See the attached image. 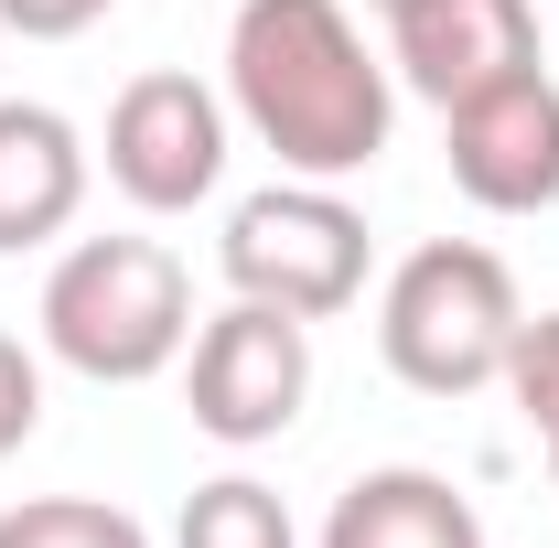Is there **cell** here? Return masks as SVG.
I'll list each match as a JSON object with an SVG mask.
<instances>
[{
  "mask_svg": "<svg viewBox=\"0 0 559 548\" xmlns=\"http://www.w3.org/2000/svg\"><path fill=\"white\" fill-rule=\"evenodd\" d=\"M226 108L301 183H355L399 130L388 55H366L345 0H237L226 22Z\"/></svg>",
  "mask_w": 559,
  "mask_h": 548,
  "instance_id": "6da1fadb",
  "label": "cell"
},
{
  "mask_svg": "<svg viewBox=\"0 0 559 548\" xmlns=\"http://www.w3.org/2000/svg\"><path fill=\"white\" fill-rule=\"evenodd\" d=\"M33 323H44L55 366L97 377V388H140L194 344V279L162 237H75Z\"/></svg>",
  "mask_w": 559,
  "mask_h": 548,
  "instance_id": "7a4b0ae2",
  "label": "cell"
},
{
  "mask_svg": "<svg viewBox=\"0 0 559 548\" xmlns=\"http://www.w3.org/2000/svg\"><path fill=\"white\" fill-rule=\"evenodd\" d=\"M516 323H527V301H516V270L474 248V237H430L409 248L388 290H377V355H388V377L419 388V398H474L506 377V355H516Z\"/></svg>",
  "mask_w": 559,
  "mask_h": 548,
  "instance_id": "3957f363",
  "label": "cell"
},
{
  "mask_svg": "<svg viewBox=\"0 0 559 548\" xmlns=\"http://www.w3.org/2000/svg\"><path fill=\"white\" fill-rule=\"evenodd\" d=\"M215 270L237 301H270V312H301V323H334L366 290V215L345 205V183H270L226 215L215 237Z\"/></svg>",
  "mask_w": 559,
  "mask_h": 548,
  "instance_id": "277c9868",
  "label": "cell"
},
{
  "mask_svg": "<svg viewBox=\"0 0 559 548\" xmlns=\"http://www.w3.org/2000/svg\"><path fill=\"white\" fill-rule=\"evenodd\" d=\"M183 398H194V430L226 441V452L280 441L301 419V398H312V323L301 312H270V301H226L205 334H194Z\"/></svg>",
  "mask_w": 559,
  "mask_h": 548,
  "instance_id": "5b68a950",
  "label": "cell"
},
{
  "mask_svg": "<svg viewBox=\"0 0 559 548\" xmlns=\"http://www.w3.org/2000/svg\"><path fill=\"white\" fill-rule=\"evenodd\" d=\"M108 183L140 215H194L226 183V97L183 65H151L108 108Z\"/></svg>",
  "mask_w": 559,
  "mask_h": 548,
  "instance_id": "8992f818",
  "label": "cell"
},
{
  "mask_svg": "<svg viewBox=\"0 0 559 548\" xmlns=\"http://www.w3.org/2000/svg\"><path fill=\"white\" fill-rule=\"evenodd\" d=\"M441 130H452L441 162H452L463 205H485V215H549L559 205V75L549 65L441 108Z\"/></svg>",
  "mask_w": 559,
  "mask_h": 548,
  "instance_id": "52a82bcc",
  "label": "cell"
},
{
  "mask_svg": "<svg viewBox=\"0 0 559 548\" xmlns=\"http://www.w3.org/2000/svg\"><path fill=\"white\" fill-rule=\"evenodd\" d=\"M538 65V11L527 0H399L388 11V75L430 108H463L506 75Z\"/></svg>",
  "mask_w": 559,
  "mask_h": 548,
  "instance_id": "ba28073f",
  "label": "cell"
},
{
  "mask_svg": "<svg viewBox=\"0 0 559 548\" xmlns=\"http://www.w3.org/2000/svg\"><path fill=\"white\" fill-rule=\"evenodd\" d=\"M86 205V140L44 97H0V259L66 237Z\"/></svg>",
  "mask_w": 559,
  "mask_h": 548,
  "instance_id": "9c48e42d",
  "label": "cell"
},
{
  "mask_svg": "<svg viewBox=\"0 0 559 548\" xmlns=\"http://www.w3.org/2000/svg\"><path fill=\"white\" fill-rule=\"evenodd\" d=\"M323 548H485V516L452 474H419V463H377L334 495Z\"/></svg>",
  "mask_w": 559,
  "mask_h": 548,
  "instance_id": "30bf717a",
  "label": "cell"
},
{
  "mask_svg": "<svg viewBox=\"0 0 559 548\" xmlns=\"http://www.w3.org/2000/svg\"><path fill=\"white\" fill-rule=\"evenodd\" d=\"M173 548H301V527H290V505H280L259 474H215V484L183 495Z\"/></svg>",
  "mask_w": 559,
  "mask_h": 548,
  "instance_id": "8fae6325",
  "label": "cell"
},
{
  "mask_svg": "<svg viewBox=\"0 0 559 548\" xmlns=\"http://www.w3.org/2000/svg\"><path fill=\"white\" fill-rule=\"evenodd\" d=\"M0 548H151V527L108 495H33L0 516Z\"/></svg>",
  "mask_w": 559,
  "mask_h": 548,
  "instance_id": "7c38bea8",
  "label": "cell"
},
{
  "mask_svg": "<svg viewBox=\"0 0 559 548\" xmlns=\"http://www.w3.org/2000/svg\"><path fill=\"white\" fill-rule=\"evenodd\" d=\"M33 430H44V366H33L22 344L0 334V463H11Z\"/></svg>",
  "mask_w": 559,
  "mask_h": 548,
  "instance_id": "4fadbf2b",
  "label": "cell"
},
{
  "mask_svg": "<svg viewBox=\"0 0 559 548\" xmlns=\"http://www.w3.org/2000/svg\"><path fill=\"white\" fill-rule=\"evenodd\" d=\"M119 0H0V22L22 33V44H75V33H97Z\"/></svg>",
  "mask_w": 559,
  "mask_h": 548,
  "instance_id": "5bb4252c",
  "label": "cell"
},
{
  "mask_svg": "<svg viewBox=\"0 0 559 548\" xmlns=\"http://www.w3.org/2000/svg\"><path fill=\"white\" fill-rule=\"evenodd\" d=\"M538 452H549V484H559V419H549V430H538Z\"/></svg>",
  "mask_w": 559,
  "mask_h": 548,
  "instance_id": "9a60e30c",
  "label": "cell"
},
{
  "mask_svg": "<svg viewBox=\"0 0 559 548\" xmlns=\"http://www.w3.org/2000/svg\"><path fill=\"white\" fill-rule=\"evenodd\" d=\"M377 11H399V0H377Z\"/></svg>",
  "mask_w": 559,
  "mask_h": 548,
  "instance_id": "2e32d148",
  "label": "cell"
}]
</instances>
